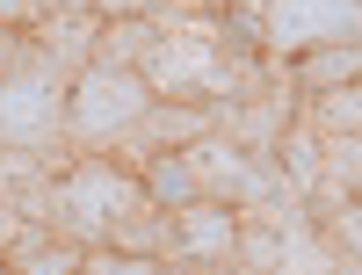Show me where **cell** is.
<instances>
[{
    "instance_id": "5",
    "label": "cell",
    "mask_w": 362,
    "mask_h": 275,
    "mask_svg": "<svg viewBox=\"0 0 362 275\" xmlns=\"http://www.w3.org/2000/svg\"><path fill=\"white\" fill-rule=\"evenodd\" d=\"M239 247V210L225 196H196L174 210V239H167V261L181 268H225Z\"/></svg>"
},
{
    "instance_id": "7",
    "label": "cell",
    "mask_w": 362,
    "mask_h": 275,
    "mask_svg": "<svg viewBox=\"0 0 362 275\" xmlns=\"http://www.w3.org/2000/svg\"><path fill=\"white\" fill-rule=\"evenodd\" d=\"M362 73V44H312V51H297L283 80H290V95L297 102H312V95H334V87H348Z\"/></svg>"
},
{
    "instance_id": "3",
    "label": "cell",
    "mask_w": 362,
    "mask_h": 275,
    "mask_svg": "<svg viewBox=\"0 0 362 275\" xmlns=\"http://www.w3.org/2000/svg\"><path fill=\"white\" fill-rule=\"evenodd\" d=\"M66 87H73V73H58L29 44L22 66L0 73V145H37V152L66 145Z\"/></svg>"
},
{
    "instance_id": "4",
    "label": "cell",
    "mask_w": 362,
    "mask_h": 275,
    "mask_svg": "<svg viewBox=\"0 0 362 275\" xmlns=\"http://www.w3.org/2000/svg\"><path fill=\"white\" fill-rule=\"evenodd\" d=\"M312 44H362V0H261L268 66H290Z\"/></svg>"
},
{
    "instance_id": "12",
    "label": "cell",
    "mask_w": 362,
    "mask_h": 275,
    "mask_svg": "<svg viewBox=\"0 0 362 275\" xmlns=\"http://www.w3.org/2000/svg\"><path fill=\"white\" fill-rule=\"evenodd\" d=\"M95 15H160V0H87Z\"/></svg>"
},
{
    "instance_id": "1",
    "label": "cell",
    "mask_w": 362,
    "mask_h": 275,
    "mask_svg": "<svg viewBox=\"0 0 362 275\" xmlns=\"http://www.w3.org/2000/svg\"><path fill=\"white\" fill-rule=\"evenodd\" d=\"M145 210H153V196H145L138 167L102 160V152H73V160L44 181V196H37L29 218H44L58 232H73L80 247H95V239H116L131 218H145Z\"/></svg>"
},
{
    "instance_id": "11",
    "label": "cell",
    "mask_w": 362,
    "mask_h": 275,
    "mask_svg": "<svg viewBox=\"0 0 362 275\" xmlns=\"http://www.w3.org/2000/svg\"><path fill=\"white\" fill-rule=\"evenodd\" d=\"M22 58H29V29H8V22H0V73H15Z\"/></svg>"
},
{
    "instance_id": "8",
    "label": "cell",
    "mask_w": 362,
    "mask_h": 275,
    "mask_svg": "<svg viewBox=\"0 0 362 275\" xmlns=\"http://www.w3.org/2000/svg\"><path fill=\"white\" fill-rule=\"evenodd\" d=\"M160 51V15H102L95 29V58H109V66H138Z\"/></svg>"
},
{
    "instance_id": "6",
    "label": "cell",
    "mask_w": 362,
    "mask_h": 275,
    "mask_svg": "<svg viewBox=\"0 0 362 275\" xmlns=\"http://www.w3.org/2000/svg\"><path fill=\"white\" fill-rule=\"evenodd\" d=\"M8 268H22V275H66V268H80V239L73 232H58V225H44V218H22L15 232H8Z\"/></svg>"
},
{
    "instance_id": "10",
    "label": "cell",
    "mask_w": 362,
    "mask_h": 275,
    "mask_svg": "<svg viewBox=\"0 0 362 275\" xmlns=\"http://www.w3.org/2000/svg\"><path fill=\"white\" fill-rule=\"evenodd\" d=\"M44 15H58V0H0V22L8 29H37Z\"/></svg>"
},
{
    "instance_id": "2",
    "label": "cell",
    "mask_w": 362,
    "mask_h": 275,
    "mask_svg": "<svg viewBox=\"0 0 362 275\" xmlns=\"http://www.w3.org/2000/svg\"><path fill=\"white\" fill-rule=\"evenodd\" d=\"M153 80H145L138 66H109V58H87V66L73 73L66 87V138L87 145V152H102L116 138H131L138 131V116L153 109Z\"/></svg>"
},
{
    "instance_id": "9",
    "label": "cell",
    "mask_w": 362,
    "mask_h": 275,
    "mask_svg": "<svg viewBox=\"0 0 362 275\" xmlns=\"http://www.w3.org/2000/svg\"><path fill=\"white\" fill-rule=\"evenodd\" d=\"M138 181H145V196H153L160 210H181V203H196L203 196V181L189 167V152H138Z\"/></svg>"
}]
</instances>
